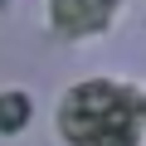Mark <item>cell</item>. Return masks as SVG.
<instances>
[{
    "instance_id": "6da1fadb",
    "label": "cell",
    "mask_w": 146,
    "mask_h": 146,
    "mask_svg": "<svg viewBox=\"0 0 146 146\" xmlns=\"http://www.w3.org/2000/svg\"><path fill=\"white\" fill-rule=\"evenodd\" d=\"M73 112H88V122H63V131L78 141V146H98L107 131V146H131L136 141V102L131 93H117V88H78L68 98Z\"/></svg>"
}]
</instances>
